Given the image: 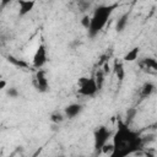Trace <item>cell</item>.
I'll use <instances>...</instances> for the list:
<instances>
[{"mask_svg": "<svg viewBox=\"0 0 157 157\" xmlns=\"http://www.w3.org/2000/svg\"><path fill=\"white\" fill-rule=\"evenodd\" d=\"M65 118H66V117H65L64 113L54 112V113H52V115H50V121L54 123V124H59V123H63Z\"/></svg>", "mask_w": 157, "mask_h": 157, "instance_id": "obj_15", "label": "cell"}, {"mask_svg": "<svg viewBox=\"0 0 157 157\" xmlns=\"http://www.w3.org/2000/svg\"><path fill=\"white\" fill-rule=\"evenodd\" d=\"M114 71H115V75H117L118 80L121 81L124 78V66H123V64L115 61V64H114Z\"/></svg>", "mask_w": 157, "mask_h": 157, "instance_id": "obj_16", "label": "cell"}, {"mask_svg": "<svg viewBox=\"0 0 157 157\" xmlns=\"http://www.w3.org/2000/svg\"><path fill=\"white\" fill-rule=\"evenodd\" d=\"M5 87H6V81L0 80V90H5Z\"/></svg>", "mask_w": 157, "mask_h": 157, "instance_id": "obj_23", "label": "cell"}, {"mask_svg": "<svg viewBox=\"0 0 157 157\" xmlns=\"http://www.w3.org/2000/svg\"><path fill=\"white\" fill-rule=\"evenodd\" d=\"M104 76H105V74L103 72V70H102V69H98V70H97V72H96V76H94V81H96V83H97L98 90H101V88H102V86H103Z\"/></svg>", "mask_w": 157, "mask_h": 157, "instance_id": "obj_14", "label": "cell"}, {"mask_svg": "<svg viewBox=\"0 0 157 157\" xmlns=\"http://www.w3.org/2000/svg\"><path fill=\"white\" fill-rule=\"evenodd\" d=\"M112 135H113L112 131L107 126H104V125L98 126L93 131V142H94L93 145H94V152L96 153L102 152L103 147L108 144V141L112 137Z\"/></svg>", "mask_w": 157, "mask_h": 157, "instance_id": "obj_3", "label": "cell"}, {"mask_svg": "<svg viewBox=\"0 0 157 157\" xmlns=\"http://www.w3.org/2000/svg\"><path fill=\"white\" fill-rule=\"evenodd\" d=\"M32 83L39 93H45L49 90V82H48V78H47V72L42 69L37 70L34 76H33Z\"/></svg>", "mask_w": 157, "mask_h": 157, "instance_id": "obj_5", "label": "cell"}, {"mask_svg": "<svg viewBox=\"0 0 157 157\" xmlns=\"http://www.w3.org/2000/svg\"><path fill=\"white\" fill-rule=\"evenodd\" d=\"M117 7H118V4L98 5L93 10V13L91 16V26H90V29L87 31L90 38H94L96 36H98V33L105 27L108 20L110 18V15Z\"/></svg>", "mask_w": 157, "mask_h": 157, "instance_id": "obj_2", "label": "cell"}, {"mask_svg": "<svg viewBox=\"0 0 157 157\" xmlns=\"http://www.w3.org/2000/svg\"><path fill=\"white\" fill-rule=\"evenodd\" d=\"M78 5H80V10L81 11H86L91 6V2H88V1H80Z\"/></svg>", "mask_w": 157, "mask_h": 157, "instance_id": "obj_21", "label": "cell"}, {"mask_svg": "<svg viewBox=\"0 0 157 157\" xmlns=\"http://www.w3.org/2000/svg\"><path fill=\"white\" fill-rule=\"evenodd\" d=\"M6 96H9L10 98H17L20 96V92L16 87H7L6 88Z\"/></svg>", "mask_w": 157, "mask_h": 157, "instance_id": "obj_19", "label": "cell"}, {"mask_svg": "<svg viewBox=\"0 0 157 157\" xmlns=\"http://www.w3.org/2000/svg\"><path fill=\"white\" fill-rule=\"evenodd\" d=\"M113 152L109 157H128L142 150V139L140 132L132 130L124 121L118 123V129L113 134Z\"/></svg>", "mask_w": 157, "mask_h": 157, "instance_id": "obj_1", "label": "cell"}, {"mask_svg": "<svg viewBox=\"0 0 157 157\" xmlns=\"http://www.w3.org/2000/svg\"><path fill=\"white\" fill-rule=\"evenodd\" d=\"M59 157H63V156H59Z\"/></svg>", "mask_w": 157, "mask_h": 157, "instance_id": "obj_25", "label": "cell"}, {"mask_svg": "<svg viewBox=\"0 0 157 157\" xmlns=\"http://www.w3.org/2000/svg\"><path fill=\"white\" fill-rule=\"evenodd\" d=\"M137 64L142 71L151 74V75H157V59L147 56V58H142L141 60H139Z\"/></svg>", "mask_w": 157, "mask_h": 157, "instance_id": "obj_7", "label": "cell"}, {"mask_svg": "<svg viewBox=\"0 0 157 157\" xmlns=\"http://www.w3.org/2000/svg\"><path fill=\"white\" fill-rule=\"evenodd\" d=\"M155 90H156V86H155L152 82H145V83L141 86L140 92H139L140 98H141V99L148 98V97L155 92Z\"/></svg>", "mask_w": 157, "mask_h": 157, "instance_id": "obj_10", "label": "cell"}, {"mask_svg": "<svg viewBox=\"0 0 157 157\" xmlns=\"http://www.w3.org/2000/svg\"><path fill=\"white\" fill-rule=\"evenodd\" d=\"M81 112H82V105L80 103H71V104H69L64 108V114L69 119H72V118L77 117Z\"/></svg>", "mask_w": 157, "mask_h": 157, "instance_id": "obj_8", "label": "cell"}, {"mask_svg": "<svg viewBox=\"0 0 157 157\" xmlns=\"http://www.w3.org/2000/svg\"><path fill=\"white\" fill-rule=\"evenodd\" d=\"M34 5H36V2L32 1V0L31 1H23V0L18 1V16L20 17H23L27 13H29L33 10Z\"/></svg>", "mask_w": 157, "mask_h": 157, "instance_id": "obj_9", "label": "cell"}, {"mask_svg": "<svg viewBox=\"0 0 157 157\" xmlns=\"http://www.w3.org/2000/svg\"><path fill=\"white\" fill-rule=\"evenodd\" d=\"M6 59H7V61H9L11 65H13V66H16V67H20V69H28V64H27L26 61L18 59V58H16V56H13V55H11V54L7 55Z\"/></svg>", "mask_w": 157, "mask_h": 157, "instance_id": "obj_12", "label": "cell"}, {"mask_svg": "<svg viewBox=\"0 0 157 157\" xmlns=\"http://www.w3.org/2000/svg\"><path fill=\"white\" fill-rule=\"evenodd\" d=\"M32 157H34V156H32Z\"/></svg>", "mask_w": 157, "mask_h": 157, "instance_id": "obj_27", "label": "cell"}, {"mask_svg": "<svg viewBox=\"0 0 157 157\" xmlns=\"http://www.w3.org/2000/svg\"><path fill=\"white\" fill-rule=\"evenodd\" d=\"M80 157H82V156H80Z\"/></svg>", "mask_w": 157, "mask_h": 157, "instance_id": "obj_26", "label": "cell"}, {"mask_svg": "<svg viewBox=\"0 0 157 157\" xmlns=\"http://www.w3.org/2000/svg\"><path fill=\"white\" fill-rule=\"evenodd\" d=\"M129 16H130V13H129V12H125V13H123V15L117 20V23H115V31H117L118 33L123 32V31L126 28L128 22H129Z\"/></svg>", "mask_w": 157, "mask_h": 157, "instance_id": "obj_11", "label": "cell"}, {"mask_svg": "<svg viewBox=\"0 0 157 157\" xmlns=\"http://www.w3.org/2000/svg\"><path fill=\"white\" fill-rule=\"evenodd\" d=\"M81 26L85 28V29H90V26H91V16L90 15H83L82 18H81Z\"/></svg>", "mask_w": 157, "mask_h": 157, "instance_id": "obj_18", "label": "cell"}, {"mask_svg": "<svg viewBox=\"0 0 157 157\" xmlns=\"http://www.w3.org/2000/svg\"><path fill=\"white\" fill-rule=\"evenodd\" d=\"M136 113H137V110H136L135 108H130V109H128V110H126V115H125V121H124V123H125L126 125H130V123L134 120Z\"/></svg>", "mask_w": 157, "mask_h": 157, "instance_id": "obj_17", "label": "cell"}, {"mask_svg": "<svg viewBox=\"0 0 157 157\" xmlns=\"http://www.w3.org/2000/svg\"><path fill=\"white\" fill-rule=\"evenodd\" d=\"M141 139H142V145L145 146L146 144L148 145L150 142L155 141V140H156V135H155V134H147V135H145V136H141Z\"/></svg>", "mask_w": 157, "mask_h": 157, "instance_id": "obj_20", "label": "cell"}, {"mask_svg": "<svg viewBox=\"0 0 157 157\" xmlns=\"http://www.w3.org/2000/svg\"><path fill=\"white\" fill-rule=\"evenodd\" d=\"M139 53H140V48H139V47H135V48H132L131 50H129V52L124 55L123 59H124V61H128V63L135 61V60H137Z\"/></svg>", "mask_w": 157, "mask_h": 157, "instance_id": "obj_13", "label": "cell"}, {"mask_svg": "<svg viewBox=\"0 0 157 157\" xmlns=\"http://www.w3.org/2000/svg\"><path fill=\"white\" fill-rule=\"evenodd\" d=\"M146 156H147V157H153V155H152V153H148V152L146 153Z\"/></svg>", "mask_w": 157, "mask_h": 157, "instance_id": "obj_24", "label": "cell"}, {"mask_svg": "<svg viewBox=\"0 0 157 157\" xmlns=\"http://www.w3.org/2000/svg\"><path fill=\"white\" fill-rule=\"evenodd\" d=\"M77 91L81 96L85 97H93L99 90L94 81V77H81L77 81Z\"/></svg>", "mask_w": 157, "mask_h": 157, "instance_id": "obj_4", "label": "cell"}, {"mask_svg": "<svg viewBox=\"0 0 157 157\" xmlns=\"http://www.w3.org/2000/svg\"><path fill=\"white\" fill-rule=\"evenodd\" d=\"M9 4H11V1L10 0H0V10H2L6 5H9Z\"/></svg>", "mask_w": 157, "mask_h": 157, "instance_id": "obj_22", "label": "cell"}, {"mask_svg": "<svg viewBox=\"0 0 157 157\" xmlns=\"http://www.w3.org/2000/svg\"><path fill=\"white\" fill-rule=\"evenodd\" d=\"M47 59H48L47 58V49H45V45L42 43L38 45V48L33 55V59H32L33 67L37 70H40L44 66V64L47 63Z\"/></svg>", "mask_w": 157, "mask_h": 157, "instance_id": "obj_6", "label": "cell"}]
</instances>
